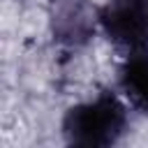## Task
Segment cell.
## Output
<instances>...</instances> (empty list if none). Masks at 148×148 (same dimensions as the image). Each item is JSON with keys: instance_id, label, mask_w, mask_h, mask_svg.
<instances>
[{"instance_id": "cell-1", "label": "cell", "mask_w": 148, "mask_h": 148, "mask_svg": "<svg viewBox=\"0 0 148 148\" xmlns=\"http://www.w3.org/2000/svg\"><path fill=\"white\" fill-rule=\"evenodd\" d=\"M127 123V111L120 97L102 92L95 99L81 102L65 113L62 132L69 143L102 148L118 141Z\"/></svg>"}, {"instance_id": "cell-2", "label": "cell", "mask_w": 148, "mask_h": 148, "mask_svg": "<svg viewBox=\"0 0 148 148\" xmlns=\"http://www.w3.org/2000/svg\"><path fill=\"white\" fill-rule=\"evenodd\" d=\"M97 21L116 46L130 53L148 49V0H111Z\"/></svg>"}, {"instance_id": "cell-3", "label": "cell", "mask_w": 148, "mask_h": 148, "mask_svg": "<svg viewBox=\"0 0 148 148\" xmlns=\"http://www.w3.org/2000/svg\"><path fill=\"white\" fill-rule=\"evenodd\" d=\"M123 97L139 111H148V49L134 51L120 67Z\"/></svg>"}]
</instances>
